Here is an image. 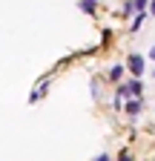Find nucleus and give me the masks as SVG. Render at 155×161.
<instances>
[{
  "label": "nucleus",
  "instance_id": "9d476101",
  "mask_svg": "<svg viewBox=\"0 0 155 161\" xmlns=\"http://www.w3.org/2000/svg\"><path fill=\"white\" fill-rule=\"evenodd\" d=\"M149 12H152V14H155V0H152V6H149Z\"/></svg>",
  "mask_w": 155,
  "mask_h": 161
},
{
  "label": "nucleus",
  "instance_id": "423d86ee",
  "mask_svg": "<svg viewBox=\"0 0 155 161\" xmlns=\"http://www.w3.org/2000/svg\"><path fill=\"white\" fill-rule=\"evenodd\" d=\"M46 89H49V80H43V84H40V86H37V89L32 92V98H29V101H32V104H35V101H37V98H43V95H46Z\"/></svg>",
  "mask_w": 155,
  "mask_h": 161
},
{
  "label": "nucleus",
  "instance_id": "39448f33",
  "mask_svg": "<svg viewBox=\"0 0 155 161\" xmlns=\"http://www.w3.org/2000/svg\"><path fill=\"white\" fill-rule=\"evenodd\" d=\"M126 89H129V95L141 98V92H144V84H141V80H129V84H126Z\"/></svg>",
  "mask_w": 155,
  "mask_h": 161
},
{
  "label": "nucleus",
  "instance_id": "20e7f679",
  "mask_svg": "<svg viewBox=\"0 0 155 161\" xmlns=\"http://www.w3.org/2000/svg\"><path fill=\"white\" fill-rule=\"evenodd\" d=\"M144 20H147V12H135V17H132V23H129V29H132V32H138Z\"/></svg>",
  "mask_w": 155,
  "mask_h": 161
},
{
  "label": "nucleus",
  "instance_id": "9b49d317",
  "mask_svg": "<svg viewBox=\"0 0 155 161\" xmlns=\"http://www.w3.org/2000/svg\"><path fill=\"white\" fill-rule=\"evenodd\" d=\"M152 75H155V69H152Z\"/></svg>",
  "mask_w": 155,
  "mask_h": 161
},
{
  "label": "nucleus",
  "instance_id": "0eeeda50",
  "mask_svg": "<svg viewBox=\"0 0 155 161\" xmlns=\"http://www.w3.org/2000/svg\"><path fill=\"white\" fill-rule=\"evenodd\" d=\"M109 78H112V80H121V78H124V66H121V64H115V66L109 69Z\"/></svg>",
  "mask_w": 155,
  "mask_h": 161
},
{
  "label": "nucleus",
  "instance_id": "f03ea898",
  "mask_svg": "<svg viewBox=\"0 0 155 161\" xmlns=\"http://www.w3.org/2000/svg\"><path fill=\"white\" fill-rule=\"evenodd\" d=\"M129 72L138 78V75H144V58L141 55H129Z\"/></svg>",
  "mask_w": 155,
  "mask_h": 161
},
{
  "label": "nucleus",
  "instance_id": "6e6552de",
  "mask_svg": "<svg viewBox=\"0 0 155 161\" xmlns=\"http://www.w3.org/2000/svg\"><path fill=\"white\" fill-rule=\"evenodd\" d=\"M95 3H98V0H81V9H83L86 14H92V12H95Z\"/></svg>",
  "mask_w": 155,
  "mask_h": 161
},
{
  "label": "nucleus",
  "instance_id": "f257e3e1",
  "mask_svg": "<svg viewBox=\"0 0 155 161\" xmlns=\"http://www.w3.org/2000/svg\"><path fill=\"white\" fill-rule=\"evenodd\" d=\"M124 112H126L129 118H135V115L141 112V98H135V95H129V101L124 104Z\"/></svg>",
  "mask_w": 155,
  "mask_h": 161
},
{
  "label": "nucleus",
  "instance_id": "1a4fd4ad",
  "mask_svg": "<svg viewBox=\"0 0 155 161\" xmlns=\"http://www.w3.org/2000/svg\"><path fill=\"white\" fill-rule=\"evenodd\" d=\"M149 58H152V60H155V43H152V49H149Z\"/></svg>",
  "mask_w": 155,
  "mask_h": 161
},
{
  "label": "nucleus",
  "instance_id": "7ed1b4c3",
  "mask_svg": "<svg viewBox=\"0 0 155 161\" xmlns=\"http://www.w3.org/2000/svg\"><path fill=\"white\" fill-rule=\"evenodd\" d=\"M147 6H149V0H126V14H135V12H147Z\"/></svg>",
  "mask_w": 155,
  "mask_h": 161
}]
</instances>
